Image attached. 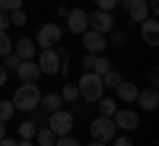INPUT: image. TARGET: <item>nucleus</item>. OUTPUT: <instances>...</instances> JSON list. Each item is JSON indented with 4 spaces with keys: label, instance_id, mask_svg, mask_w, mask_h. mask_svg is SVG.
<instances>
[{
    "label": "nucleus",
    "instance_id": "39",
    "mask_svg": "<svg viewBox=\"0 0 159 146\" xmlns=\"http://www.w3.org/2000/svg\"><path fill=\"white\" fill-rule=\"evenodd\" d=\"M16 146H34V144H32V141H27V138H21V141H19Z\"/></svg>",
    "mask_w": 159,
    "mask_h": 146
},
{
    "label": "nucleus",
    "instance_id": "24",
    "mask_svg": "<svg viewBox=\"0 0 159 146\" xmlns=\"http://www.w3.org/2000/svg\"><path fill=\"white\" fill-rule=\"evenodd\" d=\"M11 51H13V40L8 37V32L0 29V56H8Z\"/></svg>",
    "mask_w": 159,
    "mask_h": 146
},
{
    "label": "nucleus",
    "instance_id": "17",
    "mask_svg": "<svg viewBox=\"0 0 159 146\" xmlns=\"http://www.w3.org/2000/svg\"><path fill=\"white\" fill-rule=\"evenodd\" d=\"M37 106H43L48 114H51V112H58V109L64 106V98L58 93H45V96H40V104H37Z\"/></svg>",
    "mask_w": 159,
    "mask_h": 146
},
{
    "label": "nucleus",
    "instance_id": "28",
    "mask_svg": "<svg viewBox=\"0 0 159 146\" xmlns=\"http://www.w3.org/2000/svg\"><path fill=\"white\" fill-rule=\"evenodd\" d=\"M16 8H21V0H0V13H11Z\"/></svg>",
    "mask_w": 159,
    "mask_h": 146
},
{
    "label": "nucleus",
    "instance_id": "15",
    "mask_svg": "<svg viewBox=\"0 0 159 146\" xmlns=\"http://www.w3.org/2000/svg\"><path fill=\"white\" fill-rule=\"evenodd\" d=\"M125 11H127V16H130L133 21H138V24L148 19V6H146V0H133Z\"/></svg>",
    "mask_w": 159,
    "mask_h": 146
},
{
    "label": "nucleus",
    "instance_id": "18",
    "mask_svg": "<svg viewBox=\"0 0 159 146\" xmlns=\"http://www.w3.org/2000/svg\"><path fill=\"white\" fill-rule=\"evenodd\" d=\"M117 96H119L125 104H133V101L138 98V85H135V82H125V80H122V82L117 85Z\"/></svg>",
    "mask_w": 159,
    "mask_h": 146
},
{
    "label": "nucleus",
    "instance_id": "29",
    "mask_svg": "<svg viewBox=\"0 0 159 146\" xmlns=\"http://www.w3.org/2000/svg\"><path fill=\"white\" fill-rule=\"evenodd\" d=\"M98 6V11H111V8H117V0H93Z\"/></svg>",
    "mask_w": 159,
    "mask_h": 146
},
{
    "label": "nucleus",
    "instance_id": "40",
    "mask_svg": "<svg viewBox=\"0 0 159 146\" xmlns=\"http://www.w3.org/2000/svg\"><path fill=\"white\" fill-rule=\"evenodd\" d=\"M130 3H133V0H117V6H122V8H127Z\"/></svg>",
    "mask_w": 159,
    "mask_h": 146
},
{
    "label": "nucleus",
    "instance_id": "2",
    "mask_svg": "<svg viewBox=\"0 0 159 146\" xmlns=\"http://www.w3.org/2000/svg\"><path fill=\"white\" fill-rule=\"evenodd\" d=\"M77 90H80V96L85 98V101H93L96 104L98 98H103V80H101V74H93V72H85L82 77H80V82H77Z\"/></svg>",
    "mask_w": 159,
    "mask_h": 146
},
{
    "label": "nucleus",
    "instance_id": "4",
    "mask_svg": "<svg viewBox=\"0 0 159 146\" xmlns=\"http://www.w3.org/2000/svg\"><path fill=\"white\" fill-rule=\"evenodd\" d=\"M48 128L56 135H69V130L74 128V114L66 112V109H58V112H51V120H48Z\"/></svg>",
    "mask_w": 159,
    "mask_h": 146
},
{
    "label": "nucleus",
    "instance_id": "1",
    "mask_svg": "<svg viewBox=\"0 0 159 146\" xmlns=\"http://www.w3.org/2000/svg\"><path fill=\"white\" fill-rule=\"evenodd\" d=\"M40 96L43 93H40V88L34 82H24V85L16 88L11 104H13V109H19V112H34L37 104H40Z\"/></svg>",
    "mask_w": 159,
    "mask_h": 146
},
{
    "label": "nucleus",
    "instance_id": "12",
    "mask_svg": "<svg viewBox=\"0 0 159 146\" xmlns=\"http://www.w3.org/2000/svg\"><path fill=\"white\" fill-rule=\"evenodd\" d=\"M141 35H143V43L157 48L159 45V21L154 16H148L146 21H141Z\"/></svg>",
    "mask_w": 159,
    "mask_h": 146
},
{
    "label": "nucleus",
    "instance_id": "13",
    "mask_svg": "<svg viewBox=\"0 0 159 146\" xmlns=\"http://www.w3.org/2000/svg\"><path fill=\"white\" fill-rule=\"evenodd\" d=\"M40 74H43V72H40V67L32 61V59H27V61H21L16 67V77L21 80V82H37Z\"/></svg>",
    "mask_w": 159,
    "mask_h": 146
},
{
    "label": "nucleus",
    "instance_id": "25",
    "mask_svg": "<svg viewBox=\"0 0 159 146\" xmlns=\"http://www.w3.org/2000/svg\"><path fill=\"white\" fill-rule=\"evenodd\" d=\"M13 112H16V109H13L11 101H0V120H3V122H8V120L13 117Z\"/></svg>",
    "mask_w": 159,
    "mask_h": 146
},
{
    "label": "nucleus",
    "instance_id": "5",
    "mask_svg": "<svg viewBox=\"0 0 159 146\" xmlns=\"http://www.w3.org/2000/svg\"><path fill=\"white\" fill-rule=\"evenodd\" d=\"M58 43H61V27L53 24V21L43 24L40 32H37V45L40 48H56Z\"/></svg>",
    "mask_w": 159,
    "mask_h": 146
},
{
    "label": "nucleus",
    "instance_id": "20",
    "mask_svg": "<svg viewBox=\"0 0 159 146\" xmlns=\"http://www.w3.org/2000/svg\"><path fill=\"white\" fill-rule=\"evenodd\" d=\"M34 135H37V144H40V146H53V144H56V133H53L51 128H43V130H37Z\"/></svg>",
    "mask_w": 159,
    "mask_h": 146
},
{
    "label": "nucleus",
    "instance_id": "6",
    "mask_svg": "<svg viewBox=\"0 0 159 146\" xmlns=\"http://www.w3.org/2000/svg\"><path fill=\"white\" fill-rule=\"evenodd\" d=\"M37 67L43 74H58V69H61V56H58L56 48H43V53H40L37 59Z\"/></svg>",
    "mask_w": 159,
    "mask_h": 146
},
{
    "label": "nucleus",
    "instance_id": "22",
    "mask_svg": "<svg viewBox=\"0 0 159 146\" xmlns=\"http://www.w3.org/2000/svg\"><path fill=\"white\" fill-rule=\"evenodd\" d=\"M101 80H103V88H117V85L122 82V74H119V72H114V69H109V72L103 74Z\"/></svg>",
    "mask_w": 159,
    "mask_h": 146
},
{
    "label": "nucleus",
    "instance_id": "26",
    "mask_svg": "<svg viewBox=\"0 0 159 146\" xmlns=\"http://www.w3.org/2000/svg\"><path fill=\"white\" fill-rule=\"evenodd\" d=\"M19 64H21V59H19L16 56V53H8V56H6V61H3V67H6V72H16V67H19Z\"/></svg>",
    "mask_w": 159,
    "mask_h": 146
},
{
    "label": "nucleus",
    "instance_id": "41",
    "mask_svg": "<svg viewBox=\"0 0 159 146\" xmlns=\"http://www.w3.org/2000/svg\"><path fill=\"white\" fill-rule=\"evenodd\" d=\"M3 135H6V122L0 120V138H3Z\"/></svg>",
    "mask_w": 159,
    "mask_h": 146
},
{
    "label": "nucleus",
    "instance_id": "7",
    "mask_svg": "<svg viewBox=\"0 0 159 146\" xmlns=\"http://www.w3.org/2000/svg\"><path fill=\"white\" fill-rule=\"evenodd\" d=\"M88 29H96L101 35H109L114 29V16L111 11H96V13H88Z\"/></svg>",
    "mask_w": 159,
    "mask_h": 146
},
{
    "label": "nucleus",
    "instance_id": "23",
    "mask_svg": "<svg viewBox=\"0 0 159 146\" xmlns=\"http://www.w3.org/2000/svg\"><path fill=\"white\" fill-rule=\"evenodd\" d=\"M77 96H80V90H77V82H69V85H64V90H61V98L64 101H77Z\"/></svg>",
    "mask_w": 159,
    "mask_h": 146
},
{
    "label": "nucleus",
    "instance_id": "27",
    "mask_svg": "<svg viewBox=\"0 0 159 146\" xmlns=\"http://www.w3.org/2000/svg\"><path fill=\"white\" fill-rule=\"evenodd\" d=\"M8 19H11V24H16V27H24V24H27V13H24L21 8L11 11V13H8Z\"/></svg>",
    "mask_w": 159,
    "mask_h": 146
},
{
    "label": "nucleus",
    "instance_id": "31",
    "mask_svg": "<svg viewBox=\"0 0 159 146\" xmlns=\"http://www.w3.org/2000/svg\"><path fill=\"white\" fill-rule=\"evenodd\" d=\"M111 32H114V29H111ZM125 43H127V35H122V32H114L111 35V45H119V48H122Z\"/></svg>",
    "mask_w": 159,
    "mask_h": 146
},
{
    "label": "nucleus",
    "instance_id": "8",
    "mask_svg": "<svg viewBox=\"0 0 159 146\" xmlns=\"http://www.w3.org/2000/svg\"><path fill=\"white\" fill-rule=\"evenodd\" d=\"M82 67L88 69V72H93V74H106L109 69H111V61H109L106 56H101V53H88L85 59H82Z\"/></svg>",
    "mask_w": 159,
    "mask_h": 146
},
{
    "label": "nucleus",
    "instance_id": "19",
    "mask_svg": "<svg viewBox=\"0 0 159 146\" xmlns=\"http://www.w3.org/2000/svg\"><path fill=\"white\" fill-rule=\"evenodd\" d=\"M98 112H101V117H114V112H117V101L114 98H98Z\"/></svg>",
    "mask_w": 159,
    "mask_h": 146
},
{
    "label": "nucleus",
    "instance_id": "10",
    "mask_svg": "<svg viewBox=\"0 0 159 146\" xmlns=\"http://www.w3.org/2000/svg\"><path fill=\"white\" fill-rule=\"evenodd\" d=\"M114 125L122 130H135L138 122H141V117H138V112H133V109H117L114 112Z\"/></svg>",
    "mask_w": 159,
    "mask_h": 146
},
{
    "label": "nucleus",
    "instance_id": "37",
    "mask_svg": "<svg viewBox=\"0 0 159 146\" xmlns=\"http://www.w3.org/2000/svg\"><path fill=\"white\" fill-rule=\"evenodd\" d=\"M0 146H16V141H13V138H6V135H3V138H0Z\"/></svg>",
    "mask_w": 159,
    "mask_h": 146
},
{
    "label": "nucleus",
    "instance_id": "16",
    "mask_svg": "<svg viewBox=\"0 0 159 146\" xmlns=\"http://www.w3.org/2000/svg\"><path fill=\"white\" fill-rule=\"evenodd\" d=\"M13 48H16L13 53H16V56L21 59V61L32 59V56H34V51H37V45H34V43H32L29 37H21V40H16V45H13Z\"/></svg>",
    "mask_w": 159,
    "mask_h": 146
},
{
    "label": "nucleus",
    "instance_id": "33",
    "mask_svg": "<svg viewBox=\"0 0 159 146\" xmlns=\"http://www.w3.org/2000/svg\"><path fill=\"white\" fill-rule=\"evenodd\" d=\"M148 82H151L154 88H157V82H159V69H157V67H154L151 72H148Z\"/></svg>",
    "mask_w": 159,
    "mask_h": 146
},
{
    "label": "nucleus",
    "instance_id": "36",
    "mask_svg": "<svg viewBox=\"0 0 159 146\" xmlns=\"http://www.w3.org/2000/svg\"><path fill=\"white\" fill-rule=\"evenodd\" d=\"M6 80H8V72H6V67H3V64H0V88H3V85H6Z\"/></svg>",
    "mask_w": 159,
    "mask_h": 146
},
{
    "label": "nucleus",
    "instance_id": "21",
    "mask_svg": "<svg viewBox=\"0 0 159 146\" xmlns=\"http://www.w3.org/2000/svg\"><path fill=\"white\" fill-rule=\"evenodd\" d=\"M34 133H37V125H34V122H29V120L19 125V138H27V141H32V138H34Z\"/></svg>",
    "mask_w": 159,
    "mask_h": 146
},
{
    "label": "nucleus",
    "instance_id": "42",
    "mask_svg": "<svg viewBox=\"0 0 159 146\" xmlns=\"http://www.w3.org/2000/svg\"><path fill=\"white\" fill-rule=\"evenodd\" d=\"M88 146H106L103 141H93V144H88Z\"/></svg>",
    "mask_w": 159,
    "mask_h": 146
},
{
    "label": "nucleus",
    "instance_id": "3",
    "mask_svg": "<svg viewBox=\"0 0 159 146\" xmlns=\"http://www.w3.org/2000/svg\"><path fill=\"white\" fill-rule=\"evenodd\" d=\"M90 135L93 141H103V144H109V141L117 135V125H114L111 117H98L90 122Z\"/></svg>",
    "mask_w": 159,
    "mask_h": 146
},
{
    "label": "nucleus",
    "instance_id": "38",
    "mask_svg": "<svg viewBox=\"0 0 159 146\" xmlns=\"http://www.w3.org/2000/svg\"><path fill=\"white\" fill-rule=\"evenodd\" d=\"M66 13H69V8H66V6H58V16L66 19Z\"/></svg>",
    "mask_w": 159,
    "mask_h": 146
},
{
    "label": "nucleus",
    "instance_id": "32",
    "mask_svg": "<svg viewBox=\"0 0 159 146\" xmlns=\"http://www.w3.org/2000/svg\"><path fill=\"white\" fill-rule=\"evenodd\" d=\"M146 6H148V16L157 19V13H159V0H148Z\"/></svg>",
    "mask_w": 159,
    "mask_h": 146
},
{
    "label": "nucleus",
    "instance_id": "11",
    "mask_svg": "<svg viewBox=\"0 0 159 146\" xmlns=\"http://www.w3.org/2000/svg\"><path fill=\"white\" fill-rule=\"evenodd\" d=\"M66 27H69V32L82 35L88 29V13L82 11V8H72V11L66 13Z\"/></svg>",
    "mask_w": 159,
    "mask_h": 146
},
{
    "label": "nucleus",
    "instance_id": "34",
    "mask_svg": "<svg viewBox=\"0 0 159 146\" xmlns=\"http://www.w3.org/2000/svg\"><path fill=\"white\" fill-rule=\"evenodd\" d=\"M111 141H114V146H133V141H130V138H125V135H122V138H117V135H114Z\"/></svg>",
    "mask_w": 159,
    "mask_h": 146
},
{
    "label": "nucleus",
    "instance_id": "30",
    "mask_svg": "<svg viewBox=\"0 0 159 146\" xmlns=\"http://www.w3.org/2000/svg\"><path fill=\"white\" fill-rule=\"evenodd\" d=\"M53 146H80V144H77V141L72 138V135H58V138H56V144H53Z\"/></svg>",
    "mask_w": 159,
    "mask_h": 146
},
{
    "label": "nucleus",
    "instance_id": "9",
    "mask_svg": "<svg viewBox=\"0 0 159 146\" xmlns=\"http://www.w3.org/2000/svg\"><path fill=\"white\" fill-rule=\"evenodd\" d=\"M82 45H85L88 53H101L109 43H106V35L96 32V29H85L82 32Z\"/></svg>",
    "mask_w": 159,
    "mask_h": 146
},
{
    "label": "nucleus",
    "instance_id": "14",
    "mask_svg": "<svg viewBox=\"0 0 159 146\" xmlns=\"http://www.w3.org/2000/svg\"><path fill=\"white\" fill-rule=\"evenodd\" d=\"M138 104L143 106V112H154V109L159 106V90L154 88H146V90H138V98H135Z\"/></svg>",
    "mask_w": 159,
    "mask_h": 146
},
{
    "label": "nucleus",
    "instance_id": "35",
    "mask_svg": "<svg viewBox=\"0 0 159 146\" xmlns=\"http://www.w3.org/2000/svg\"><path fill=\"white\" fill-rule=\"evenodd\" d=\"M8 27H11V19H8V13H0V29L6 32Z\"/></svg>",
    "mask_w": 159,
    "mask_h": 146
}]
</instances>
